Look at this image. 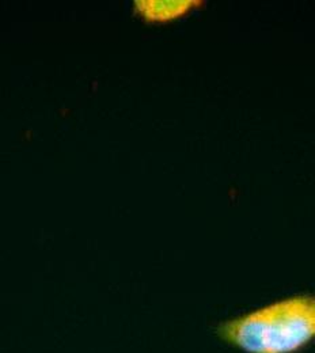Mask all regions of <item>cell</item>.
Segmentation results:
<instances>
[{
	"mask_svg": "<svg viewBox=\"0 0 315 353\" xmlns=\"http://www.w3.org/2000/svg\"><path fill=\"white\" fill-rule=\"evenodd\" d=\"M205 4L204 0H135L134 11L147 23H169Z\"/></svg>",
	"mask_w": 315,
	"mask_h": 353,
	"instance_id": "obj_2",
	"label": "cell"
},
{
	"mask_svg": "<svg viewBox=\"0 0 315 353\" xmlns=\"http://www.w3.org/2000/svg\"><path fill=\"white\" fill-rule=\"evenodd\" d=\"M218 337L241 353H305L315 345V294H295L227 318Z\"/></svg>",
	"mask_w": 315,
	"mask_h": 353,
	"instance_id": "obj_1",
	"label": "cell"
}]
</instances>
